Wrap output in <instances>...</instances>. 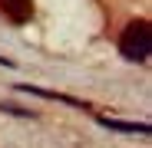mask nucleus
Listing matches in <instances>:
<instances>
[{"label":"nucleus","mask_w":152,"mask_h":148,"mask_svg":"<svg viewBox=\"0 0 152 148\" xmlns=\"http://www.w3.org/2000/svg\"><path fill=\"white\" fill-rule=\"evenodd\" d=\"M119 53H122V59H129V63H145L149 59V53H152V30H149L145 20H132L129 27L122 30Z\"/></svg>","instance_id":"f257e3e1"},{"label":"nucleus","mask_w":152,"mask_h":148,"mask_svg":"<svg viewBox=\"0 0 152 148\" xmlns=\"http://www.w3.org/2000/svg\"><path fill=\"white\" fill-rule=\"evenodd\" d=\"M0 66H13V63H10V59H7V56H0Z\"/></svg>","instance_id":"20e7f679"},{"label":"nucleus","mask_w":152,"mask_h":148,"mask_svg":"<svg viewBox=\"0 0 152 148\" xmlns=\"http://www.w3.org/2000/svg\"><path fill=\"white\" fill-rule=\"evenodd\" d=\"M0 7L13 23H27L33 17V0H0Z\"/></svg>","instance_id":"7ed1b4c3"},{"label":"nucleus","mask_w":152,"mask_h":148,"mask_svg":"<svg viewBox=\"0 0 152 148\" xmlns=\"http://www.w3.org/2000/svg\"><path fill=\"white\" fill-rule=\"evenodd\" d=\"M99 125L109 129V132H129V135H149L145 122H122V118H109V115H99Z\"/></svg>","instance_id":"f03ea898"}]
</instances>
